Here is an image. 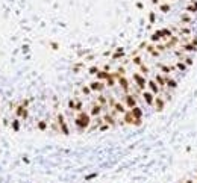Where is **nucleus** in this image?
Segmentation results:
<instances>
[{"label": "nucleus", "mask_w": 197, "mask_h": 183, "mask_svg": "<svg viewBox=\"0 0 197 183\" xmlns=\"http://www.w3.org/2000/svg\"><path fill=\"white\" fill-rule=\"evenodd\" d=\"M76 126L80 129V130H85L88 126H90V115L86 112H79L77 118H76Z\"/></svg>", "instance_id": "1"}, {"label": "nucleus", "mask_w": 197, "mask_h": 183, "mask_svg": "<svg viewBox=\"0 0 197 183\" xmlns=\"http://www.w3.org/2000/svg\"><path fill=\"white\" fill-rule=\"evenodd\" d=\"M134 80L137 82V85H138L140 89H144V88L147 86V80L144 79V76H141V74H138V73L134 74Z\"/></svg>", "instance_id": "2"}, {"label": "nucleus", "mask_w": 197, "mask_h": 183, "mask_svg": "<svg viewBox=\"0 0 197 183\" xmlns=\"http://www.w3.org/2000/svg\"><path fill=\"white\" fill-rule=\"evenodd\" d=\"M143 98L146 100L147 104H153V103H155V95H153V92H150V91H144V92H143Z\"/></svg>", "instance_id": "3"}, {"label": "nucleus", "mask_w": 197, "mask_h": 183, "mask_svg": "<svg viewBox=\"0 0 197 183\" xmlns=\"http://www.w3.org/2000/svg\"><path fill=\"white\" fill-rule=\"evenodd\" d=\"M90 88H91V91H97V92H100V91H103V88H105V83L103 82H93L91 85H90Z\"/></svg>", "instance_id": "4"}, {"label": "nucleus", "mask_w": 197, "mask_h": 183, "mask_svg": "<svg viewBox=\"0 0 197 183\" xmlns=\"http://www.w3.org/2000/svg\"><path fill=\"white\" fill-rule=\"evenodd\" d=\"M147 86H149L150 92H153V94H158V92H159V85H158L155 80H149V82H147Z\"/></svg>", "instance_id": "5"}, {"label": "nucleus", "mask_w": 197, "mask_h": 183, "mask_svg": "<svg viewBox=\"0 0 197 183\" xmlns=\"http://www.w3.org/2000/svg\"><path fill=\"white\" fill-rule=\"evenodd\" d=\"M124 101H126V106L130 108V109H134V108L137 106V100H135V97H132V95H127Z\"/></svg>", "instance_id": "6"}, {"label": "nucleus", "mask_w": 197, "mask_h": 183, "mask_svg": "<svg viewBox=\"0 0 197 183\" xmlns=\"http://www.w3.org/2000/svg\"><path fill=\"white\" fill-rule=\"evenodd\" d=\"M130 112H132V115H134V118H135V120H141V117H143V109H141V108L135 106Z\"/></svg>", "instance_id": "7"}, {"label": "nucleus", "mask_w": 197, "mask_h": 183, "mask_svg": "<svg viewBox=\"0 0 197 183\" xmlns=\"http://www.w3.org/2000/svg\"><path fill=\"white\" fill-rule=\"evenodd\" d=\"M118 83H120V86H121L126 92L129 91V82H127V79H126V77H123V76H121V77L118 79Z\"/></svg>", "instance_id": "8"}, {"label": "nucleus", "mask_w": 197, "mask_h": 183, "mask_svg": "<svg viewBox=\"0 0 197 183\" xmlns=\"http://www.w3.org/2000/svg\"><path fill=\"white\" fill-rule=\"evenodd\" d=\"M155 104H156V109H158V111H162V109H164L165 101H164V98H162V97H155Z\"/></svg>", "instance_id": "9"}, {"label": "nucleus", "mask_w": 197, "mask_h": 183, "mask_svg": "<svg viewBox=\"0 0 197 183\" xmlns=\"http://www.w3.org/2000/svg\"><path fill=\"white\" fill-rule=\"evenodd\" d=\"M90 114H91L93 117H99V115L102 114V106H100V104H96V106L91 109V112H90Z\"/></svg>", "instance_id": "10"}, {"label": "nucleus", "mask_w": 197, "mask_h": 183, "mask_svg": "<svg viewBox=\"0 0 197 183\" xmlns=\"http://www.w3.org/2000/svg\"><path fill=\"white\" fill-rule=\"evenodd\" d=\"M103 121H105V123H108V124H111V126H114V124H115V120H114L109 114H105V115H103Z\"/></svg>", "instance_id": "11"}, {"label": "nucleus", "mask_w": 197, "mask_h": 183, "mask_svg": "<svg viewBox=\"0 0 197 183\" xmlns=\"http://www.w3.org/2000/svg\"><path fill=\"white\" fill-rule=\"evenodd\" d=\"M114 108H115V111H117V112H120V114H126V112H127V111L124 109V106H123L121 103H118V101L114 104Z\"/></svg>", "instance_id": "12"}, {"label": "nucleus", "mask_w": 197, "mask_h": 183, "mask_svg": "<svg viewBox=\"0 0 197 183\" xmlns=\"http://www.w3.org/2000/svg\"><path fill=\"white\" fill-rule=\"evenodd\" d=\"M167 86L173 89V88H176V86H178V82H176L174 79H171V77H168V79H167Z\"/></svg>", "instance_id": "13"}, {"label": "nucleus", "mask_w": 197, "mask_h": 183, "mask_svg": "<svg viewBox=\"0 0 197 183\" xmlns=\"http://www.w3.org/2000/svg\"><path fill=\"white\" fill-rule=\"evenodd\" d=\"M176 68H178L179 71H185V70H187V65H185V62H178V64H176Z\"/></svg>", "instance_id": "14"}, {"label": "nucleus", "mask_w": 197, "mask_h": 183, "mask_svg": "<svg viewBox=\"0 0 197 183\" xmlns=\"http://www.w3.org/2000/svg\"><path fill=\"white\" fill-rule=\"evenodd\" d=\"M97 101H99L100 104H105V103H106V98H105L103 95H99V97H97Z\"/></svg>", "instance_id": "15"}, {"label": "nucleus", "mask_w": 197, "mask_h": 183, "mask_svg": "<svg viewBox=\"0 0 197 183\" xmlns=\"http://www.w3.org/2000/svg\"><path fill=\"white\" fill-rule=\"evenodd\" d=\"M12 129H14V130H18V129H20V123H18V120H15V121L12 123Z\"/></svg>", "instance_id": "16"}, {"label": "nucleus", "mask_w": 197, "mask_h": 183, "mask_svg": "<svg viewBox=\"0 0 197 183\" xmlns=\"http://www.w3.org/2000/svg\"><path fill=\"white\" fill-rule=\"evenodd\" d=\"M97 177V173H93V174H88L86 177H85V180H93V179H96Z\"/></svg>", "instance_id": "17"}, {"label": "nucleus", "mask_w": 197, "mask_h": 183, "mask_svg": "<svg viewBox=\"0 0 197 183\" xmlns=\"http://www.w3.org/2000/svg\"><path fill=\"white\" fill-rule=\"evenodd\" d=\"M82 92H83L85 95H88V94L91 92V88H88V86H83V88H82Z\"/></svg>", "instance_id": "18"}, {"label": "nucleus", "mask_w": 197, "mask_h": 183, "mask_svg": "<svg viewBox=\"0 0 197 183\" xmlns=\"http://www.w3.org/2000/svg\"><path fill=\"white\" fill-rule=\"evenodd\" d=\"M90 73H91V74H97V73H99V70H97L96 67H91V68H90Z\"/></svg>", "instance_id": "19"}, {"label": "nucleus", "mask_w": 197, "mask_h": 183, "mask_svg": "<svg viewBox=\"0 0 197 183\" xmlns=\"http://www.w3.org/2000/svg\"><path fill=\"white\" fill-rule=\"evenodd\" d=\"M38 127H39L41 130H46V127H47V126H46V123H44V121H41V123L38 124Z\"/></svg>", "instance_id": "20"}, {"label": "nucleus", "mask_w": 197, "mask_h": 183, "mask_svg": "<svg viewBox=\"0 0 197 183\" xmlns=\"http://www.w3.org/2000/svg\"><path fill=\"white\" fill-rule=\"evenodd\" d=\"M108 129V124H103V126H100V130H106Z\"/></svg>", "instance_id": "21"}, {"label": "nucleus", "mask_w": 197, "mask_h": 183, "mask_svg": "<svg viewBox=\"0 0 197 183\" xmlns=\"http://www.w3.org/2000/svg\"><path fill=\"white\" fill-rule=\"evenodd\" d=\"M181 183H194V182H193V180L190 179V180H185V182H181Z\"/></svg>", "instance_id": "22"}, {"label": "nucleus", "mask_w": 197, "mask_h": 183, "mask_svg": "<svg viewBox=\"0 0 197 183\" xmlns=\"http://www.w3.org/2000/svg\"><path fill=\"white\" fill-rule=\"evenodd\" d=\"M196 179H197V177H196Z\"/></svg>", "instance_id": "23"}]
</instances>
